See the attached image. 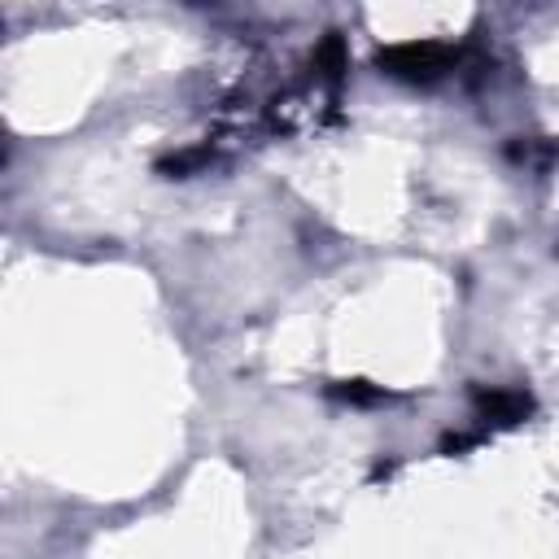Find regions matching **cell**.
I'll list each match as a JSON object with an SVG mask.
<instances>
[{
	"label": "cell",
	"mask_w": 559,
	"mask_h": 559,
	"mask_svg": "<svg viewBox=\"0 0 559 559\" xmlns=\"http://www.w3.org/2000/svg\"><path fill=\"white\" fill-rule=\"evenodd\" d=\"M441 57H445V48L441 44H402V48H393V52H384L380 61L393 70V74H411V79H428L432 70H441Z\"/></svg>",
	"instance_id": "1"
}]
</instances>
